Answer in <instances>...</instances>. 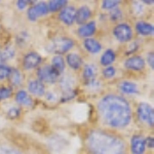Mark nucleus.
Segmentation results:
<instances>
[{
  "instance_id": "obj_14",
  "label": "nucleus",
  "mask_w": 154,
  "mask_h": 154,
  "mask_svg": "<svg viewBox=\"0 0 154 154\" xmlns=\"http://www.w3.org/2000/svg\"><path fill=\"white\" fill-rule=\"evenodd\" d=\"M91 11L88 8V6H81L78 11H76V16H75V21L77 24H83L85 21L91 18Z\"/></svg>"
},
{
  "instance_id": "obj_37",
  "label": "nucleus",
  "mask_w": 154,
  "mask_h": 154,
  "mask_svg": "<svg viewBox=\"0 0 154 154\" xmlns=\"http://www.w3.org/2000/svg\"><path fill=\"white\" fill-rule=\"evenodd\" d=\"M145 142H146V145H148L150 148H153V138L152 137L147 138V140H145Z\"/></svg>"
},
{
  "instance_id": "obj_30",
  "label": "nucleus",
  "mask_w": 154,
  "mask_h": 154,
  "mask_svg": "<svg viewBox=\"0 0 154 154\" xmlns=\"http://www.w3.org/2000/svg\"><path fill=\"white\" fill-rule=\"evenodd\" d=\"M12 89L11 88H0V101L7 99L11 96Z\"/></svg>"
},
{
  "instance_id": "obj_25",
  "label": "nucleus",
  "mask_w": 154,
  "mask_h": 154,
  "mask_svg": "<svg viewBox=\"0 0 154 154\" xmlns=\"http://www.w3.org/2000/svg\"><path fill=\"white\" fill-rule=\"evenodd\" d=\"M11 68L3 65V64H0V80L7 78L9 76V74H11Z\"/></svg>"
},
{
  "instance_id": "obj_20",
  "label": "nucleus",
  "mask_w": 154,
  "mask_h": 154,
  "mask_svg": "<svg viewBox=\"0 0 154 154\" xmlns=\"http://www.w3.org/2000/svg\"><path fill=\"white\" fill-rule=\"evenodd\" d=\"M97 67L94 64H88V65L84 66V70H83V78L88 81H91L93 79H95V77L97 75Z\"/></svg>"
},
{
  "instance_id": "obj_3",
  "label": "nucleus",
  "mask_w": 154,
  "mask_h": 154,
  "mask_svg": "<svg viewBox=\"0 0 154 154\" xmlns=\"http://www.w3.org/2000/svg\"><path fill=\"white\" fill-rule=\"evenodd\" d=\"M74 42L68 37H58L51 41V43L46 46L48 53L53 54H65L73 48Z\"/></svg>"
},
{
  "instance_id": "obj_22",
  "label": "nucleus",
  "mask_w": 154,
  "mask_h": 154,
  "mask_svg": "<svg viewBox=\"0 0 154 154\" xmlns=\"http://www.w3.org/2000/svg\"><path fill=\"white\" fill-rule=\"evenodd\" d=\"M53 67L59 73L65 70V62L61 56H56L53 58Z\"/></svg>"
},
{
  "instance_id": "obj_1",
  "label": "nucleus",
  "mask_w": 154,
  "mask_h": 154,
  "mask_svg": "<svg viewBox=\"0 0 154 154\" xmlns=\"http://www.w3.org/2000/svg\"><path fill=\"white\" fill-rule=\"evenodd\" d=\"M100 117L111 128H125L131 122V110L128 102L117 95L104 97L98 104Z\"/></svg>"
},
{
  "instance_id": "obj_12",
  "label": "nucleus",
  "mask_w": 154,
  "mask_h": 154,
  "mask_svg": "<svg viewBox=\"0 0 154 154\" xmlns=\"http://www.w3.org/2000/svg\"><path fill=\"white\" fill-rule=\"evenodd\" d=\"M83 45L86 51L91 54H98L102 49L101 43L94 38H86L83 42Z\"/></svg>"
},
{
  "instance_id": "obj_23",
  "label": "nucleus",
  "mask_w": 154,
  "mask_h": 154,
  "mask_svg": "<svg viewBox=\"0 0 154 154\" xmlns=\"http://www.w3.org/2000/svg\"><path fill=\"white\" fill-rule=\"evenodd\" d=\"M67 4L66 0H54V1H51L48 3V11H60L62 7H64Z\"/></svg>"
},
{
  "instance_id": "obj_17",
  "label": "nucleus",
  "mask_w": 154,
  "mask_h": 154,
  "mask_svg": "<svg viewBox=\"0 0 154 154\" xmlns=\"http://www.w3.org/2000/svg\"><path fill=\"white\" fill-rule=\"evenodd\" d=\"M136 30L139 34L144 36H148V35H152L153 34V26L145 22H139L136 25Z\"/></svg>"
},
{
  "instance_id": "obj_38",
  "label": "nucleus",
  "mask_w": 154,
  "mask_h": 154,
  "mask_svg": "<svg viewBox=\"0 0 154 154\" xmlns=\"http://www.w3.org/2000/svg\"><path fill=\"white\" fill-rule=\"evenodd\" d=\"M144 3H147V4H152L153 3V1L151 0V1H143Z\"/></svg>"
},
{
  "instance_id": "obj_36",
  "label": "nucleus",
  "mask_w": 154,
  "mask_h": 154,
  "mask_svg": "<svg viewBox=\"0 0 154 154\" xmlns=\"http://www.w3.org/2000/svg\"><path fill=\"white\" fill-rule=\"evenodd\" d=\"M27 4H28V1H23V0H20V1L17 2V6L20 9H24L27 6Z\"/></svg>"
},
{
  "instance_id": "obj_29",
  "label": "nucleus",
  "mask_w": 154,
  "mask_h": 154,
  "mask_svg": "<svg viewBox=\"0 0 154 154\" xmlns=\"http://www.w3.org/2000/svg\"><path fill=\"white\" fill-rule=\"evenodd\" d=\"M115 74H116L115 68H114V67H111V66H108L107 68L104 69V71H103L104 77H105V78H108V79L112 78V77L115 75Z\"/></svg>"
},
{
  "instance_id": "obj_13",
  "label": "nucleus",
  "mask_w": 154,
  "mask_h": 154,
  "mask_svg": "<svg viewBox=\"0 0 154 154\" xmlns=\"http://www.w3.org/2000/svg\"><path fill=\"white\" fill-rule=\"evenodd\" d=\"M28 89L31 94L35 96H43L45 88L40 80H31L28 84Z\"/></svg>"
},
{
  "instance_id": "obj_4",
  "label": "nucleus",
  "mask_w": 154,
  "mask_h": 154,
  "mask_svg": "<svg viewBox=\"0 0 154 154\" xmlns=\"http://www.w3.org/2000/svg\"><path fill=\"white\" fill-rule=\"evenodd\" d=\"M37 75L41 82L43 81L48 83H54L58 81L60 73L51 65H46L39 69Z\"/></svg>"
},
{
  "instance_id": "obj_27",
  "label": "nucleus",
  "mask_w": 154,
  "mask_h": 154,
  "mask_svg": "<svg viewBox=\"0 0 154 154\" xmlns=\"http://www.w3.org/2000/svg\"><path fill=\"white\" fill-rule=\"evenodd\" d=\"M72 85H73V80L70 77H64L62 79V86H63L64 89H66L67 91H70L72 88Z\"/></svg>"
},
{
  "instance_id": "obj_33",
  "label": "nucleus",
  "mask_w": 154,
  "mask_h": 154,
  "mask_svg": "<svg viewBox=\"0 0 154 154\" xmlns=\"http://www.w3.org/2000/svg\"><path fill=\"white\" fill-rule=\"evenodd\" d=\"M88 88H91V89H99L101 88V84L100 82H99L98 80H96V79H93V80H91V81H88Z\"/></svg>"
},
{
  "instance_id": "obj_39",
  "label": "nucleus",
  "mask_w": 154,
  "mask_h": 154,
  "mask_svg": "<svg viewBox=\"0 0 154 154\" xmlns=\"http://www.w3.org/2000/svg\"><path fill=\"white\" fill-rule=\"evenodd\" d=\"M3 61V60H2V56H1V53H0V64H1V62Z\"/></svg>"
},
{
  "instance_id": "obj_11",
  "label": "nucleus",
  "mask_w": 154,
  "mask_h": 154,
  "mask_svg": "<svg viewBox=\"0 0 154 154\" xmlns=\"http://www.w3.org/2000/svg\"><path fill=\"white\" fill-rule=\"evenodd\" d=\"M125 68L130 69V70L134 71H141L144 69L145 67V61L142 57L140 56H134L131 58L128 59L125 62Z\"/></svg>"
},
{
  "instance_id": "obj_19",
  "label": "nucleus",
  "mask_w": 154,
  "mask_h": 154,
  "mask_svg": "<svg viewBox=\"0 0 154 154\" xmlns=\"http://www.w3.org/2000/svg\"><path fill=\"white\" fill-rule=\"evenodd\" d=\"M16 100L19 104L23 106H32L33 101L30 98V96L25 91H20L16 95Z\"/></svg>"
},
{
  "instance_id": "obj_9",
  "label": "nucleus",
  "mask_w": 154,
  "mask_h": 154,
  "mask_svg": "<svg viewBox=\"0 0 154 154\" xmlns=\"http://www.w3.org/2000/svg\"><path fill=\"white\" fill-rule=\"evenodd\" d=\"M76 16V8L73 6H66L60 11L59 18L65 25L70 26L74 23Z\"/></svg>"
},
{
  "instance_id": "obj_31",
  "label": "nucleus",
  "mask_w": 154,
  "mask_h": 154,
  "mask_svg": "<svg viewBox=\"0 0 154 154\" xmlns=\"http://www.w3.org/2000/svg\"><path fill=\"white\" fill-rule=\"evenodd\" d=\"M1 56H2V60H3V61H6V60L11 59L12 57L14 56V51L12 48H6L4 51H2Z\"/></svg>"
},
{
  "instance_id": "obj_34",
  "label": "nucleus",
  "mask_w": 154,
  "mask_h": 154,
  "mask_svg": "<svg viewBox=\"0 0 154 154\" xmlns=\"http://www.w3.org/2000/svg\"><path fill=\"white\" fill-rule=\"evenodd\" d=\"M121 18V11L120 9H114L111 12V19L113 21H116V20H119Z\"/></svg>"
},
{
  "instance_id": "obj_18",
  "label": "nucleus",
  "mask_w": 154,
  "mask_h": 154,
  "mask_svg": "<svg viewBox=\"0 0 154 154\" xmlns=\"http://www.w3.org/2000/svg\"><path fill=\"white\" fill-rule=\"evenodd\" d=\"M119 88L123 94H128V95H134L138 93V86L131 81H122L119 84Z\"/></svg>"
},
{
  "instance_id": "obj_16",
  "label": "nucleus",
  "mask_w": 154,
  "mask_h": 154,
  "mask_svg": "<svg viewBox=\"0 0 154 154\" xmlns=\"http://www.w3.org/2000/svg\"><path fill=\"white\" fill-rule=\"evenodd\" d=\"M66 61L68 63V65L71 67L74 70L79 69L82 65V59L79 54H69L66 58Z\"/></svg>"
},
{
  "instance_id": "obj_35",
  "label": "nucleus",
  "mask_w": 154,
  "mask_h": 154,
  "mask_svg": "<svg viewBox=\"0 0 154 154\" xmlns=\"http://www.w3.org/2000/svg\"><path fill=\"white\" fill-rule=\"evenodd\" d=\"M147 62H148L149 66L151 67V69H153L154 68V56H153V53H149L148 54Z\"/></svg>"
},
{
  "instance_id": "obj_7",
  "label": "nucleus",
  "mask_w": 154,
  "mask_h": 154,
  "mask_svg": "<svg viewBox=\"0 0 154 154\" xmlns=\"http://www.w3.org/2000/svg\"><path fill=\"white\" fill-rule=\"evenodd\" d=\"M48 12V4L44 3V2H40V3L36 4V5L30 7L28 9L27 14H28V19L30 21L35 22L37 18H39V17H41V16H45Z\"/></svg>"
},
{
  "instance_id": "obj_2",
  "label": "nucleus",
  "mask_w": 154,
  "mask_h": 154,
  "mask_svg": "<svg viewBox=\"0 0 154 154\" xmlns=\"http://www.w3.org/2000/svg\"><path fill=\"white\" fill-rule=\"evenodd\" d=\"M86 145L91 154H125V144L120 138L104 131L88 134Z\"/></svg>"
},
{
  "instance_id": "obj_15",
  "label": "nucleus",
  "mask_w": 154,
  "mask_h": 154,
  "mask_svg": "<svg viewBox=\"0 0 154 154\" xmlns=\"http://www.w3.org/2000/svg\"><path fill=\"white\" fill-rule=\"evenodd\" d=\"M96 32V23L95 22H89L88 24H84L78 29V34L81 37H89L94 35Z\"/></svg>"
},
{
  "instance_id": "obj_26",
  "label": "nucleus",
  "mask_w": 154,
  "mask_h": 154,
  "mask_svg": "<svg viewBox=\"0 0 154 154\" xmlns=\"http://www.w3.org/2000/svg\"><path fill=\"white\" fill-rule=\"evenodd\" d=\"M0 154H22L18 149L8 147V146H1L0 147Z\"/></svg>"
},
{
  "instance_id": "obj_5",
  "label": "nucleus",
  "mask_w": 154,
  "mask_h": 154,
  "mask_svg": "<svg viewBox=\"0 0 154 154\" xmlns=\"http://www.w3.org/2000/svg\"><path fill=\"white\" fill-rule=\"evenodd\" d=\"M137 113H138V117L141 121L146 122L148 125L153 126L154 121V112L153 108L147 103H140L137 109Z\"/></svg>"
},
{
  "instance_id": "obj_10",
  "label": "nucleus",
  "mask_w": 154,
  "mask_h": 154,
  "mask_svg": "<svg viewBox=\"0 0 154 154\" xmlns=\"http://www.w3.org/2000/svg\"><path fill=\"white\" fill-rule=\"evenodd\" d=\"M146 148L145 139L140 135L133 136L131 140V150L133 154H144Z\"/></svg>"
},
{
  "instance_id": "obj_6",
  "label": "nucleus",
  "mask_w": 154,
  "mask_h": 154,
  "mask_svg": "<svg viewBox=\"0 0 154 154\" xmlns=\"http://www.w3.org/2000/svg\"><path fill=\"white\" fill-rule=\"evenodd\" d=\"M114 37L120 42H128L133 38V30L128 24H119L113 30Z\"/></svg>"
},
{
  "instance_id": "obj_32",
  "label": "nucleus",
  "mask_w": 154,
  "mask_h": 154,
  "mask_svg": "<svg viewBox=\"0 0 154 154\" xmlns=\"http://www.w3.org/2000/svg\"><path fill=\"white\" fill-rule=\"evenodd\" d=\"M20 113H21V110L19 108H17V107H14V108L9 109L8 112H7V115H8L9 118L16 119L20 116Z\"/></svg>"
},
{
  "instance_id": "obj_28",
  "label": "nucleus",
  "mask_w": 154,
  "mask_h": 154,
  "mask_svg": "<svg viewBox=\"0 0 154 154\" xmlns=\"http://www.w3.org/2000/svg\"><path fill=\"white\" fill-rule=\"evenodd\" d=\"M119 4V1H115V0H105L102 3V7L105 9H112L116 7Z\"/></svg>"
},
{
  "instance_id": "obj_24",
  "label": "nucleus",
  "mask_w": 154,
  "mask_h": 154,
  "mask_svg": "<svg viewBox=\"0 0 154 154\" xmlns=\"http://www.w3.org/2000/svg\"><path fill=\"white\" fill-rule=\"evenodd\" d=\"M8 77H11V81L14 85H19V84L22 83V80H23L21 72L17 70V69H11V72Z\"/></svg>"
},
{
  "instance_id": "obj_21",
  "label": "nucleus",
  "mask_w": 154,
  "mask_h": 154,
  "mask_svg": "<svg viewBox=\"0 0 154 154\" xmlns=\"http://www.w3.org/2000/svg\"><path fill=\"white\" fill-rule=\"evenodd\" d=\"M115 59H116V54L114 53V51H112V49H107L101 58V64L104 66H109L115 61Z\"/></svg>"
},
{
  "instance_id": "obj_8",
  "label": "nucleus",
  "mask_w": 154,
  "mask_h": 154,
  "mask_svg": "<svg viewBox=\"0 0 154 154\" xmlns=\"http://www.w3.org/2000/svg\"><path fill=\"white\" fill-rule=\"evenodd\" d=\"M42 62L41 57L39 56L37 53H29L24 57L23 60V65L24 68L27 70H32V69H35L36 67L40 65Z\"/></svg>"
}]
</instances>
